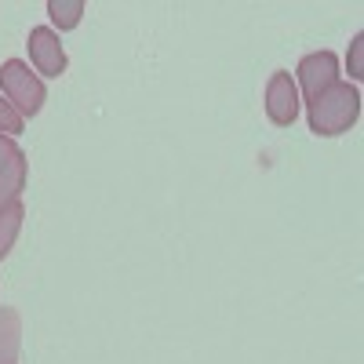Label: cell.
I'll use <instances>...</instances> for the list:
<instances>
[{"instance_id":"obj_5","label":"cell","mask_w":364,"mask_h":364,"mask_svg":"<svg viewBox=\"0 0 364 364\" xmlns=\"http://www.w3.org/2000/svg\"><path fill=\"white\" fill-rule=\"evenodd\" d=\"M336 80H339L336 51H314L299 63V87H302V95H306V102H314L321 91H328Z\"/></svg>"},{"instance_id":"obj_12","label":"cell","mask_w":364,"mask_h":364,"mask_svg":"<svg viewBox=\"0 0 364 364\" xmlns=\"http://www.w3.org/2000/svg\"><path fill=\"white\" fill-rule=\"evenodd\" d=\"M18 154V146H15V139H8V135H0V171L8 168V161Z\"/></svg>"},{"instance_id":"obj_9","label":"cell","mask_w":364,"mask_h":364,"mask_svg":"<svg viewBox=\"0 0 364 364\" xmlns=\"http://www.w3.org/2000/svg\"><path fill=\"white\" fill-rule=\"evenodd\" d=\"M48 15L58 29H73L84 15V0H48Z\"/></svg>"},{"instance_id":"obj_7","label":"cell","mask_w":364,"mask_h":364,"mask_svg":"<svg viewBox=\"0 0 364 364\" xmlns=\"http://www.w3.org/2000/svg\"><path fill=\"white\" fill-rule=\"evenodd\" d=\"M22 346V317L11 306H0V364H15Z\"/></svg>"},{"instance_id":"obj_2","label":"cell","mask_w":364,"mask_h":364,"mask_svg":"<svg viewBox=\"0 0 364 364\" xmlns=\"http://www.w3.org/2000/svg\"><path fill=\"white\" fill-rule=\"evenodd\" d=\"M0 95H4L22 117H37L44 99H48V87L37 73H29V66L22 58H8L0 66Z\"/></svg>"},{"instance_id":"obj_8","label":"cell","mask_w":364,"mask_h":364,"mask_svg":"<svg viewBox=\"0 0 364 364\" xmlns=\"http://www.w3.org/2000/svg\"><path fill=\"white\" fill-rule=\"evenodd\" d=\"M22 219H26V208L15 200L11 208L0 211V259H4L11 248H15V240H18V230H22Z\"/></svg>"},{"instance_id":"obj_3","label":"cell","mask_w":364,"mask_h":364,"mask_svg":"<svg viewBox=\"0 0 364 364\" xmlns=\"http://www.w3.org/2000/svg\"><path fill=\"white\" fill-rule=\"evenodd\" d=\"M29 63L44 77H63L66 73V51L63 41L51 26H33L29 29Z\"/></svg>"},{"instance_id":"obj_6","label":"cell","mask_w":364,"mask_h":364,"mask_svg":"<svg viewBox=\"0 0 364 364\" xmlns=\"http://www.w3.org/2000/svg\"><path fill=\"white\" fill-rule=\"evenodd\" d=\"M26 175H29V161H26V154L18 149V154L8 161V168L0 171V211L11 208L18 200V193L26 190Z\"/></svg>"},{"instance_id":"obj_10","label":"cell","mask_w":364,"mask_h":364,"mask_svg":"<svg viewBox=\"0 0 364 364\" xmlns=\"http://www.w3.org/2000/svg\"><path fill=\"white\" fill-rule=\"evenodd\" d=\"M26 128V117L4 99V95H0V135H8V139H15L18 132Z\"/></svg>"},{"instance_id":"obj_1","label":"cell","mask_w":364,"mask_h":364,"mask_svg":"<svg viewBox=\"0 0 364 364\" xmlns=\"http://www.w3.org/2000/svg\"><path fill=\"white\" fill-rule=\"evenodd\" d=\"M360 120V91L350 80H336L310 102V132L314 135H343Z\"/></svg>"},{"instance_id":"obj_4","label":"cell","mask_w":364,"mask_h":364,"mask_svg":"<svg viewBox=\"0 0 364 364\" xmlns=\"http://www.w3.org/2000/svg\"><path fill=\"white\" fill-rule=\"evenodd\" d=\"M266 117L277 128H291L299 117V87H295L291 73H284V70H277L266 84Z\"/></svg>"},{"instance_id":"obj_11","label":"cell","mask_w":364,"mask_h":364,"mask_svg":"<svg viewBox=\"0 0 364 364\" xmlns=\"http://www.w3.org/2000/svg\"><path fill=\"white\" fill-rule=\"evenodd\" d=\"M350 77H353V80L364 77V37H360V33L353 37V48H350Z\"/></svg>"}]
</instances>
